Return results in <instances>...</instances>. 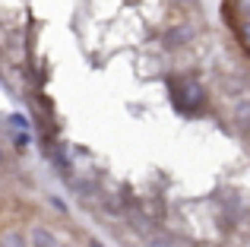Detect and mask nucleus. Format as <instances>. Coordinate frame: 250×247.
<instances>
[{
  "mask_svg": "<svg viewBox=\"0 0 250 247\" xmlns=\"http://www.w3.org/2000/svg\"><path fill=\"white\" fill-rule=\"evenodd\" d=\"M181 3H193V0H181Z\"/></svg>",
  "mask_w": 250,
  "mask_h": 247,
  "instance_id": "6e6552de",
  "label": "nucleus"
},
{
  "mask_svg": "<svg viewBox=\"0 0 250 247\" xmlns=\"http://www.w3.org/2000/svg\"><path fill=\"white\" fill-rule=\"evenodd\" d=\"M234 3H238V10L244 13V16L250 19V0H234Z\"/></svg>",
  "mask_w": 250,
  "mask_h": 247,
  "instance_id": "423d86ee",
  "label": "nucleus"
},
{
  "mask_svg": "<svg viewBox=\"0 0 250 247\" xmlns=\"http://www.w3.org/2000/svg\"><path fill=\"white\" fill-rule=\"evenodd\" d=\"M89 247H102V244H95V241H89Z\"/></svg>",
  "mask_w": 250,
  "mask_h": 247,
  "instance_id": "0eeeda50",
  "label": "nucleus"
},
{
  "mask_svg": "<svg viewBox=\"0 0 250 247\" xmlns=\"http://www.w3.org/2000/svg\"><path fill=\"white\" fill-rule=\"evenodd\" d=\"M238 32H241V38H244V41L250 44V19H247V22H241V29H238Z\"/></svg>",
  "mask_w": 250,
  "mask_h": 247,
  "instance_id": "39448f33",
  "label": "nucleus"
},
{
  "mask_svg": "<svg viewBox=\"0 0 250 247\" xmlns=\"http://www.w3.org/2000/svg\"><path fill=\"white\" fill-rule=\"evenodd\" d=\"M0 162H3V152H0Z\"/></svg>",
  "mask_w": 250,
  "mask_h": 247,
  "instance_id": "9d476101",
  "label": "nucleus"
},
{
  "mask_svg": "<svg viewBox=\"0 0 250 247\" xmlns=\"http://www.w3.org/2000/svg\"><path fill=\"white\" fill-rule=\"evenodd\" d=\"M203 89H200V82H193V80H181V82H174V105L181 108L184 114H193V111H200L203 108Z\"/></svg>",
  "mask_w": 250,
  "mask_h": 247,
  "instance_id": "f257e3e1",
  "label": "nucleus"
},
{
  "mask_svg": "<svg viewBox=\"0 0 250 247\" xmlns=\"http://www.w3.org/2000/svg\"><path fill=\"white\" fill-rule=\"evenodd\" d=\"M0 247H25V238L16 235V231H6V235L0 238Z\"/></svg>",
  "mask_w": 250,
  "mask_h": 247,
  "instance_id": "20e7f679",
  "label": "nucleus"
},
{
  "mask_svg": "<svg viewBox=\"0 0 250 247\" xmlns=\"http://www.w3.org/2000/svg\"><path fill=\"white\" fill-rule=\"evenodd\" d=\"M152 247H165V244H152Z\"/></svg>",
  "mask_w": 250,
  "mask_h": 247,
  "instance_id": "1a4fd4ad",
  "label": "nucleus"
},
{
  "mask_svg": "<svg viewBox=\"0 0 250 247\" xmlns=\"http://www.w3.org/2000/svg\"><path fill=\"white\" fill-rule=\"evenodd\" d=\"M234 121L241 130H250V102H238L234 105Z\"/></svg>",
  "mask_w": 250,
  "mask_h": 247,
  "instance_id": "7ed1b4c3",
  "label": "nucleus"
},
{
  "mask_svg": "<svg viewBox=\"0 0 250 247\" xmlns=\"http://www.w3.org/2000/svg\"><path fill=\"white\" fill-rule=\"evenodd\" d=\"M29 244L32 247H57V238L51 235L48 228H42V225H32L29 228Z\"/></svg>",
  "mask_w": 250,
  "mask_h": 247,
  "instance_id": "f03ea898",
  "label": "nucleus"
}]
</instances>
